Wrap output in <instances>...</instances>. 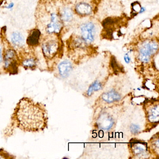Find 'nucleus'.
<instances>
[{"label":"nucleus","instance_id":"obj_1","mask_svg":"<svg viewBox=\"0 0 159 159\" xmlns=\"http://www.w3.org/2000/svg\"><path fill=\"white\" fill-rule=\"evenodd\" d=\"M11 119L16 127L25 132H41L48 125L45 105L28 97L21 98L16 104Z\"/></svg>","mask_w":159,"mask_h":159},{"label":"nucleus","instance_id":"obj_2","mask_svg":"<svg viewBox=\"0 0 159 159\" xmlns=\"http://www.w3.org/2000/svg\"><path fill=\"white\" fill-rule=\"evenodd\" d=\"M3 70L10 75H15L18 73L19 57L13 49H8L3 55Z\"/></svg>","mask_w":159,"mask_h":159},{"label":"nucleus","instance_id":"obj_3","mask_svg":"<svg viewBox=\"0 0 159 159\" xmlns=\"http://www.w3.org/2000/svg\"><path fill=\"white\" fill-rule=\"evenodd\" d=\"M42 49L44 57L47 60H51L57 54L59 44L56 41L50 40L43 43Z\"/></svg>","mask_w":159,"mask_h":159},{"label":"nucleus","instance_id":"obj_4","mask_svg":"<svg viewBox=\"0 0 159 159\" xmlns=\"http://www.w3.org/2000/svg\"><path fill=\"white\" fill-rule=\"evenodd\" d=\"M158 48V44L154 42H148L144 43L139 52L140 60L144 62H148L151 55L157 51Z\"/></svg>","mask_w":159,"mask_h":159},{"label":"nucleus","instance_id":"obj_5","mask_svg":"<svg viewBox=\"0 0 159 159\" xmlns=\"http://www.w3.org/2000/svg\"><path fill=\"white\" fill-rule=\"evenodd\" d=\"M19 63L26 70H35L38 66L37 58L30 54L25 55L21 58H19Z\"/></svg>","mask_w":159,"mask_h":159},{"label":"nucleus","instance_id":"obj_6","mask_svg":"<svg viewBox=\"0 0 159 159\" xmlns=\"http://www.w3.org/2000/svg\"><path fill=\"white\" fill-rule=\"evenodd\" d=\"M83 38L88 43L93 42L94 39L95 26L92 23H87L81 27Z\"/></svg>","mask_w":159,"mask_h":159},{"label":"nucleus","instance_id":"obj_7","mask_svg":"<svg viewBox=\"0 0 159 159\" xmlns=\"http://www.w3.org/2000/svg\"><path fill=\"white\" fill-rule=\"evenodd\" d=\"M61 23L58 16L55 14L51 15V22L46 28V31L50 34L58 33L61 30Z\"/></svg>","mask_w":159,"mask_h":159},{"label":"nucleus","instance_id":"obj_8","mask_svg":"<svg viewBox=\"0 0 159 159\" xmlns=\"http://www.w3.org/2000/svg\"><path fill=\"white\" fill-rule=\"evenodd\" d=\"M59 74L61 77L66 78L67 77L72 69L71 63L67 60L61 62L58 67Z\"/></svg>","mask_w":159,"mask_h":159},{"label":"nucleus","instance_id":"obj_9","mask_svg":"<svg viewBox=\"0 0 159 159\" xmlns=\"http://www.w3.org/2000/svg\"><path fill=\"white\" fill-rule=\"evenodd\" d=\"M41 32L39 30H34L30 34L27 39V43L30 46H36L39 44Z\"/></svg>","mask_w":159,"mask_h":159},{"label":"nucleus","instance_id":"obj_10","mask_svg":"<svg viewBox=\"0 0 159 159\" xmlns=\"http://www.w3.org/2000/svg\"><path fill=\"white\" fill-rule=\"evenodd\" d=\"M11 41L14 46L19 48L22 47L24 45L25 39L24 36L20 32H14L11 35Z\"/></svg>","mask_w":159,"mask_h":159},{"label":"nucleus","instance_id":"obj_11","mask_svg":"<svg viewBox=\"0 0 159 159\" xmlns=\"http://www.w3.org/2000/svg\"><path fill=\"white\" fill-rule=\"evenodd\" d=\"M76 11L81 15H88L92 12V9L91 6L87 3H80L76 6Z\"/></svg>","mask_w":159,"mask_h":159},{"label":"nucleus","instance_id":"obj_12","mask_svg":"<svg viewBox=\"0 0 159 159\" xmlns=\"http://www.w3.org/2000/svg\"><path fill=\"white\" fill-rule=\"evenodd\" d=\"M102 98L103 100L107 103H111L114 101H117L120 98V95L114 91H111L104 94Z\"/></svg>","mask_w":159,"mask_h":159},{"label":"nucleus","instance_id":"obj_13","mask_svg":"<svg viewBox=\"0 0 159 159\" xmlns=\"http://www.w3.org/2000/svg\"><path fill=\"white\" fill-rule=\"evenodd\" d=\"M73 17V14L71 10L69 8H65L63 10L61 15V18L63 20L66 22H70L72 20Z\"/></svg>","mask_w":159,"mask_h":159},{"label":"nucleus","instance_id":"obj_14","mask_svg":"<svg viewBox=\"0 0 159 159\" xmlns=\"http://www.w3.org/2000/svg\"><path fill=\"white\" fill-rule=\"evenodd\" d=\"M101 88V84L99 83L98 82L96 81L93 84L89 87L88 91H87V95L90 96L92 94V92L93 91H96L99 90Z\"/></svg>","mask_w":159,"mask_h":159},{"label":"nucleus","instance_id":"obj_15","mask_svg":"<svg viewBox=\"0 0 159 159\" xmlns=\"http://www.w3.org/2000/svg\"><path fill=\"white\" fill-rule=\"evenodd\" d=\"M111 66L113 69L116 71H119V70H120V68L117 64V62L115 60V58H112L111 61Z\"/></svg>","mask_w":159,"mask_h":159},{"label":"nucleus","instance_id":"obj_16","mask_svg":"<svg viewBox=\"0 0 159 159\" xmlns=\"http://www.w3.org/2000/svg\"><path fill=\"white\" fill-rule=\"evenodd\" d=\"M2 149H0V159L4 158V159H9V158H12L9 155V153L4 151H2Z\"/></svg>","mask_w":159,"mask_h":159},{"label":"nucleus","instance_id":"obj_17","mask_svg":"<svg viewBox=\"0 0 159 159\" xmlns=\"http://www.w3.org/2000/svg\"><path fill=\"white\" fill-rule=\"evenodd\" d=\"M139 126H137V125H133L131 126V130L132 133H134V134H136V133H137L139 131Z\"/></svg>","mask_w":159,"mask_h":159},{"label":"nucleus","instance_id":"obj_18","mask_svg":"<svg viewBox=\"0 0 159 159\" xmlns=\"http://www.w3.org/2000/svg\"><path fill=\"white\" fill-rule=\"evenodd\" d=\"M3 59V55H2V49L1 46H0V64L2 62Z\"/></svg>","mask_w":159,"mask_h":159},{"label":"nucleus","instance_id":"obj_19","mask_svg":"<svg viewBox=\"0 0 159 159\" xmlns=\"http://www.w3.org/2000/svg\"><path fill=\"white\" fill-rule=\"evenodd\" d=\"M124 59L126 63H129V62H130V58L127 55H126L125 56Z\"/></svg>","mask_w":159,"mask_h":159},{"label":"nucleus","instance_id":"obj_20","mask_svg":"<svg viewBox=\"0 0 159 159\" xmlns=\"http://www.w3.org/2000/svg\"><path fill=\"white\" fill-rule=\"evenodd\" d=\"M14 6V4L13 3H11L6 7V8L9 9H12V8H13Z\"/></svg>","mask_w":159,"mask_h":159},{"label":"nucleus","instance_id":"obj_21","mask_svg":"<svg viewBox=\"0 0 159 159\" xmlns=\"http://www.w3.org/2000/svg\"><path fill=\"white\" fill-rule=\"evenodd\" d=\"M144 11H145V10H144V8H141V11H140V12H143Z\"/></svg>","mask_w":159,"mask_h":159}]
</instances>
